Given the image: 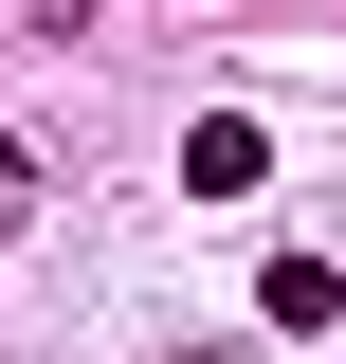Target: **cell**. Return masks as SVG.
I'll use <instances>...</instances> for the list:
<instances>
[{"label": "cell", "instance_id": "1", "mask_svg": "<svg viewBox=\"0 0 346 364\" xmlns=\"http://www.w3.org/2000/svg\"><path fill=\"white\" fill-rule=\"evenodd\" d=\"M182 182H201V200H256V182H273L256 109H201V128H182Z\"/></svg>", "mask_w": 346, "mask_h": 364}, {"label": "cell", "instance_id": "2", "mask_svg": "<svg viewBox=\"0 0 346 364\" xmlns=\"http://www.w3.org/2000/svg\"><path fill=\"white\" fill-rule=\"evenodd\" d=\"M328 310H346V273H328V255H273V273H256V328H292V346H310Z\"/></svg>", "mask_w": 346, "mask_h": 364}, {"label": "cell", "instance_id": "3", "mask_svg": "<svg viewBox=\"0 0 346 364\" xmlns=\"http://www.w3.org/2000/svg\"><path fill=\"white\" fill-rule=\"evenodd\" d=\"M91 18H110V0H37V37H91Z\"/></svg>", "mask_w": 346, "mask_h": 364}, {"label": "cell", "instance_id": "4", "mask_svg": "<svg viewBox=\"0 0 346 364\" xmlns=\"http://www.w3.org/2000/svg\"><path fill=\"white\" fill-rule=\"evenodd\" d=\"M19 182H37V146H19V128H0V200H19Z\"/></svg>", "mask_w": 346, "mask_h": 364}]
</instances>
